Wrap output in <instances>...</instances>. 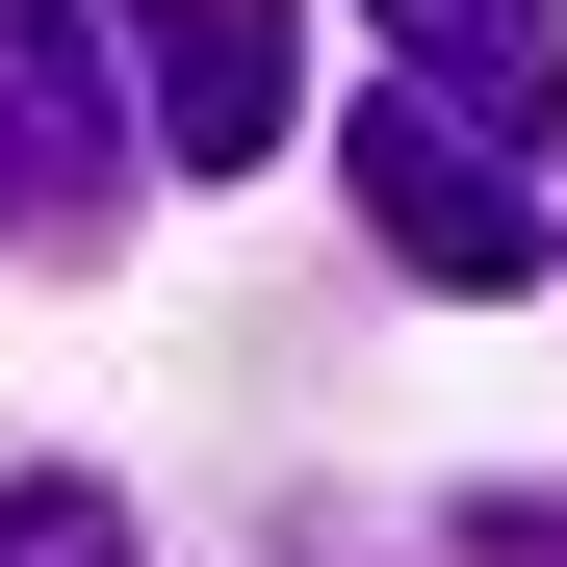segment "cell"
<instances>
[{
	"label": "cell",
	"mask_w": 567,
	"mask_h": 567,
	"mask_svg": "<svg viewBox=\"0 0 567 567\" xmlns=\"http://www.w3.org/2000/svg\"><path fill=\"white\" fill-rule=\"evenodd\" d=\"M130 233V78L78 0H0V258H104Z\"/></svg>",
	"instance_id": "6da1fadb"
},
{
	"label": "cell",
	"mask_w": 567,
	"mask_h": 567,
	"mask_svg": "<svg viewBox=\"0 0 567 567\" xmlns=\"http://www.w3.org/2000/svg\"><path fill=\"white\" fill-rule=\"evenodd\" d=\"M361 104H413L439 155H542L567 130V27H542V0H388V52H361Z\"/></svg>",
	"instance_id": "7a4b0ae2"
},
{
	"label": "cell",
	"mask_w": 567,
	"mask_h": 567,
	"mask_svg": "<svg viewBox=\"0 0 567 567\" xmlns=\"http://www.w3.org/2000/svg\"><path fill=\"white\" fill-rule=\"evenodd\" d=\"M336 181H361V233H388L413 284H464V310H516V284H542V207H516L491 155H439L413 104H361V130H336Z\"/></svg>",
	"instance_id": "3957f363"
},
{
	"label": "cell",
	"mask_w": 567,
	"mask_h": 567,
	"mask_svg": "<svg viewBox=\"0 0 567 567\" xmlns=\"http://www.w3.org/2000/svg\"><path fill=\"white\" fill-rule=\"evenodd\" d=\"M284 78H310V52H284V0H155V27H130V104H155L181 181H233V155L284 130Z\"/></svg>",
	"instance_id": "277c9868"
},
{
	"label": "cell",
	"mask_w": 567,
	"mask_h": 567,
	"mask_svg": "<svg viewBox=\"0 0 567 567\" xmlns=\"http://www.w3.org/2000/svg\"><path fill=\"white\" fill-rule=\"evenodd\" d=\"M0 567H130V491H78V464H27V491H0Z\"/></svg>",
	"instance_id": "5b68a950"
}]
</instances>
